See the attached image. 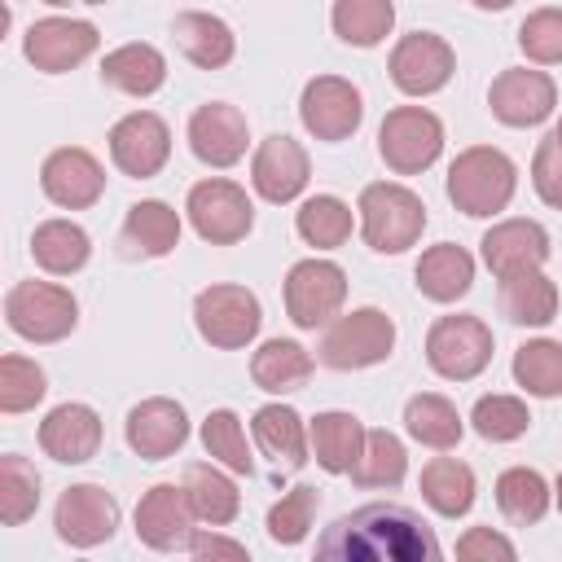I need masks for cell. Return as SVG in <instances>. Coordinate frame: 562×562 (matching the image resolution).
<instances>
[{
	"label": "cell",
	"instance_id": "obj_54",
	"mask_svg": "<svg viewBox=\"0 0 562 562\" xmlns=\"http://www.w3.org/2000/svg\"><path fill=\"white\" fill-rule=\"evenodd\" d=\"M83 4H105V0H83Z\"/></svg>",
	"mask_w": 562,
	"mask_h": 562
},
{
	"label": "cell",
	"instance_id": "obj_44",
	"mask_svg": "<svg viewBox=\"0 0 562 562\" xmlns=\"http://www.w3.org/2000/svg\"><path fill=\"white\" fill-rule=\"evenodd\" d=\"M48 391V378L35 360L26 356H0V413H26L44 400Z\"/></svg>",
	"mask_w": 562,
	"mask_h": 562
},
{
	"label": "cell",
	"instance_id": "obj_53",
	"mask_svg": "<svg viewBox=\"0 0 562 562\" xmlns=\"http://www.w3.org/2000/svg\"><path fill=\"white\" fill-rule=\"evenodd\" d=\"M553 132H558V136H562V119H558V127H553Z\"/></svg>",
	"mask_w": 562,
	"mask_h": 562
},
{
	"label": "cell",
	"instance_id": "obj_13",
	"mask_svg": "<svg viewBox=\"0 0 562 562\" xmlns=\"http://www.w3.org/2000/svg\"><path fill=\"white\" fill-rule=\"evenodd\" d=\"M101 44V31L83 18H40L22 35V53L44 75H66L79 61H88Z\"/></svg>",
	"mask_w": 562,
	"mask_h": 562
},
{
	"label": "cell",
	"instance_id": "obj_48",
	"mask_svg": "<svg viewBox=\"0 0 562 562\" xmlns=\"http://www.w3.org/2000/svg\"><path fill=\"white\" fill-rule=\"evenodd\" d=\"M457 558H518V549H514V540L509 536H501V531H492V527H470L461 540H457Z\"/></svg>",
	"mask_w": 562,
	"mask_h": 562
},
{
	"label": "cell",
	"instance_id": "obj_27",
	"mask_svg": "<svg viewBox=\"0 0 562 562\" xmlns=\"http://www.w3.org/2000/svg\"><path fill=\"white\" fill-rule=\"evenodd\" d=\"M171 35H176V48H180L198 70H220V66H228L233 53H237L233 26H228L224 18H215V13H202V9L176 13Z\"/></svg>",
	"mask_w": 562,
	"mask_h": 562
},
{
	"label": "cell",
	"instance_id": "obj_7",
	"mask_svg": "<svg viewBox=\"0 0 562 562\" xmlns=\"http://www.w3.org/2000/svg\"><path fill=\"white\" fill-rule=\"evenodd\" d=\"M193 325H198V334L211 347L237 351V347L255 342V334L263 325V307H259L255 290L220 281V285L198 290V299H193Z\"/></svg>",
	"mask_w": 562,
	"mask_h": 562
},
{
	"label": "cell",
	"instance_id": "obj_52",
	"mask_svg": "<svg viewBox=\"0 0 562 562\" xmlns=\"http://www.w3.org/2000/svg\"><path fill=\"white\" fill-rule=\"evenodd\" d=\"M44 4H53V9H61V4H70V0H44Z\"/></svg>",
	"mask_w": 562,
	"mask_h": 562
},
{
	"label": "cell",
	"instance_id": "obj_11",
	"mask_svg": "<svg viewBox=\"0 0 562 562\" xmlns=\"http://www.w3.org/2000/svg\"><path fill=\"white\" fill-rule=\"evenodd\" d=\"M299 119L303 127L316 136V140H347L356 136L360 119H364V97L351 79H338V75H316L303 83V97H299Z\"/></svg>",
	"mask_w": 562,
	"mask_h": 562
},
{
	"label": "cell",
	"instance_id": "obj_19",
	"mask_svg": "<svg viewBox=\"0 0 562 562\" xmlns=\"http://www.w3.org/2000/svg\"><path fill=\"white\" fill-rule=\"evenodd\" d=\"M246 145H250V123L237 105L228 101H206L189 114V149L198 162L206 167H233L246 158Z\"/></svg>",
	"mask_w": 562,
	"mask_h": 562
},
{
	"label": "cell",
	"instance_id": "obj_14",
	"mask_svg": "<svg viewBox=\"0 0 562 562\" xmlns=\"http://www.w3.org/2000/svg\"><path fill=\"white\" fill-rule=\"evenodd\" d=\"M53 527H57V540L61 544H70V549H97L119 527V501L101 483H75V487L61 492V501L53 509Z\"/></svg>",
	"mask_w": 562,
	"mask_h": 562
},
{
	"label": "cell",
	"instance_id": "obj_23",
	"mask_svg": "<svg viewBox=\"0 0 562 562\" xmlns=\"http://www.w3.org/2000/svg\"><path fill=\"white\" fill-rule=\"evenodd\" d=\"M483 263L501 277H514V272H531V268H544L549 259V233L536 224V220H501L483 233Z\"/></svg>",
	"mask_w": 562,
	"mask_h": 562
},
{
	"label": "cell",
	"instance_id": "obj_1",
	"mask_svg": "<svg viewBox=\"0 0 562 562\" xmlns=\"http://www.w3.org/2000/svg\"><path fill=\"white\" fill-rule=\"evenodd\" d=\"M439 540L408 505L373 501L342 514L316 540V558L325 562H439Z\"/></svg>",
	"mask_w": 562,
	"mask_h": 562
},
{
	"label": "cell",
	"instance_id": "obj_36",
	"mask_svg": "<svg viewBox=\"0 0 562 562\" xmlns=\"http://www.w3.org/2000/svg\"><path fill=\"white\" fill-rule=\"evenodd\" d=\"M329 26L351 48H373L395 26V0H334Z\"/></svg>",
	"mask_w": 562,
	"mask_h": 562
},
{
	"label": "cell",
	"instance_id": "obj_45",
	"mask_svg": "<svg viewBox=\"0 0 562 562\" xmlns=\"http://www.w3.org/2000/svg\"><path fill=\"white\" fill-rule=\"evenodd\" d=\"M316 487H307V483H299V487H290L272 509H268V540L272 544H299L307 531H312V518H316Z\"/></svg>",
	"mask_w": 562,
	"mask_h": 562
},
{
	"label": "cell",
	"instance_id": "obj_29",
	"mask_svg": "<svg viewBox=\"0 0 562 562\" xmlns=\"http://www.w3.org/2000/svg\"><path fill=\"white\" fill-rule=\"evenodd\" d=\"M101 83L123 97H154L167 83V57L154 44H119L101 61Z\"/></svg>",
	"mask_w": 562,
	"mask_h": 562
},
{
	"label": "cell",
	"instance_id": "obj_8",
	"mask_svg": "<svg viewBox=\"0 0 562 562\" xmlns=\"http://www.w3.org/2000/svg\"><path fill=\"white\" fill-rule=\"evenodd\" d=\"M443 149V123L426 105H395L378 127V154L395 176L426 171Z\"/></svg>",
	"mask_w": 562,
	"mask_h": 562
},
{
	"label": "cell",
	"instance_id": "obj_42",
	"mask_svg": "<svg viewBox=\"0 0 562 562\" xmlns=\"http://www.w3.org/2000/svg\"><path fill=\"white\" fill-rule=\"evenodd\" d=\"M202 448L211 452V461H220L233 474H255V457L246 443V426L233 408H215L202 422Z\"/></svg>",
	"mask_w": 562,
	"mask_h": 562
},
{
	"label": "cell",
	"instance_id": "obj_51",
	"mask_svg": "<svg viewBox=\"0 0 562 562\" xmlns=\"http://www.w3.org/2000/svg\"><path fill=\"white\" fill-rule=\"evenodd\" d=\"M553 501H558V509H562V474H558V483H553Z\"/></svg>",
	"mask_w": 562,
	"mask_h": 562
},
{
	"label": "cell",
	"instance_id": "obj_5",
	"mask_svg": "<svg viewBox=\"0 0 562 562\" xmlns=\"http://www.w3.org/2000/svg\"><path fill=\"white\" fill-rule=\"evenodd\" d=\"M4 325L26 342H61L79 325V303L66 285L18 281L4 294Z\"/></svg>",
	"mask_w": 562,
	"mask_h": 562
},
{
	"label": "cell",
	"instance_id": "obj_15",
	"mask_svg": "<svg viewBox=\"0 0 562 562\" xmlns=\"http://www.w3.org/2000/svg\"><path fill=\"white\" fill-rule=\"evenodd\" d=\"M110 158L123 176L149 180L171 158V132L154 110H132L110 127Z\"/></svg>",
	"mask_w": 562,
	"mask_h": 562
},
{
	"label": "cell",
	"instance_id": "obj_21",
	"mask_svg": "<svg viewBox=\"0 0 562 562\" xmlns=\"http://www.w3.org/2000/svg\"><path fill=\"white\" fill-rule=\"evenodd\" d=\"M123 435H127V448H132L136 457H145V461H167L171 452L184 448V439H189V417H184V408H180L176 400L149 395V400H140V404L127 413Z\"/></svg>",
	"mask_w": 562,
	"mask_h": 562
},
{
	"label": "cell",
	"instance_id": "obj_10",
	"mask_svg": "<svg viewBox=\"0 0 562 562\" xmlns=\"http://www.w3.org/2000/svg\"><path fill=\"white\" fill-rule=\"evenodd\" d=\"M347 303V272L334 259H299L285 272V312L299 329H321Z\"/></svg>",
	"mask_w": 562,
	"mask_h": 562
},
{
	"label": "cell",
	"instance_id": "obj_46",
	"mask_svg": "<svg viewBox=\"0 0 562 562\" xmlns=\"http://www.w3.org/2000/svg\"><path fill=\"white\" fill-rule=\"evenodd\" d=\"M518 48L536 66H558L562 61V9H536L518 26Z\"/></svg>",
	"mask_w": 562,
	"mask_h": 562
},
{
	"label": "cell",
	"instance_id": "obj_33",
	"mask_svg": "<svg viewBox=\"0 0 562 562\" xmlns=\"http://www.w3.org/2000/svg\"><path fill=\"white\" fill-rule=\"evenodd\" d=\"M404 430H408L422 448L448 452V448L461 443L465 422H461V413H457L452 400H443V395H435V391H422V395H413V400L404 404Z\"/></svg>",
	"mask_w": 562,
	"mask_h": 562
},
{
	"label": "cell",
	"instance_id": "obj_25",
	"mask_svg": "<svg viewBox=\"0 0 562 562\" xmlns=\"http://www.w3.org/2000/svg\"><path fill=\"white\" fill-rule=\"evenodd\" d=\"M413 277H417V294L422 299H430V303H457L474 285V255L465 246H457V241H439V246L422 250Z\"/></svg>",
	"mask_w": 562,
	"mask_h": 562
},
{
	"label": "cell",
	"instance_id": "obj_32",
	"mask_svg": "<svg viewBox=\"0 0 562 562\" xmlns=\"http://www.w3.org/2000/svg\"><path fill=\"white\" fill-rule=\"evenodd\" d=\"M501 316L514 325H549L558 316V285L531 268V272H514L501 277Z\"/></svg>",
	"mask_w": 562,
	"mask_h": 562
},
{
	"label": "cell",
	"instance_id": "obj_20",
	"mask_svg": "<svg viewBox=\"0 0 562 562\" xmlns=\"http://www.w3.org/2000/svg\"><path fill=\"white\" fill-rule=\"evenodd\" d=\"M312 180V167H307V149L294 140V136H268L259 140L255 158H250V184L263 202L281 206V202H294Z\"/></svg>",
	"mask_w": 562,
	"mask_h": 562
},
{
	"label": "cell",
	"instance_id": "obj_49",
	"mask_svg": "<svg viewBox=\"0 0 562 562\" xmlns=\"http://www.w3.org/2000/svg\"><path fill=\"white\" fill-rule=\"evenodd\" d=\"M189 553L193 558H246V544L241 540H228L220 531H193Z\"/></svg>",
	"mask_w": 562,
	"mask_h": 562
},
{
	"label": "cell",
	"instance_id": "obj_50",
	"mask_svg": "<svg viewBox=\"0 0 562 562\" xmlns=\"http://www.w3.org/2000/svg\"><path fill=\"white\" fill-rule=\"evenodd\" d=\"M474 9H483V13H501V9H509L514 0H470Z\"/></svg>",
	"mask_w": 562,
	"mask_h": 562
},
{
	"label": "cell",
	"instance_id": "obj_39",
	"mask_svg": "<svg viewBox=\"0 0 562 562\" xmlns=\"http://www.w3.org/2000/svg\"><path fill=\"white\" fill-rule=\"evenodd\" d=\"M294 228H299V237H303L307 246L334 250V246H342V241L351 237V206H347L342 198H334V193H316V198H307V202L299 206Z\"/></svg>",
	"mask_w": 562,
	"mask_h": 562
},
{
	"label": "cell",
	"instance_id": "obj_35",
	"mask_svg": "<svg viewBox=\"0 0 562 562\" xmlns=\"http://www.w3.org/2000/svg\"><path fill=\"white\" fill-rule=\"evenodd\" d=\"M88 255H92V241L75 220H44L31 233V259L53 277L79 272L88 263Z\"/></svg>",
	"mask_w": 562,
	"mask_h": 562
},
{
	"label": "cell",
	"instance_id": "obj_9",
	"mask_svg": "<svg viewBox=\"0 0 562 562\" xmlns=\"http://www.w3.org/2000/svg\"><path fill=\"white\" fill-rule=\"evenodd\" d=\"M184 215H189L193 233L211 246H233L255 228V206H250L246 189L224 176L198 180L184 198Z\"/></svg>",
	"mask_w": 562,
	"mask_h": 562
},
{
	"label": "cell",
	"instance_id": "obj_12",
	"mask_svg": "<svg viewBox=\"0 0 562 562\" xmlns=\"http://www.w3.org/2000/svg\"><path fill=\"white\" fill-rule=\"evenodd\" d=\"M391 83L404 92V97H430L439 88H448L452 70H457V53L443 35L435 31H413L404 35L395 48H391Z\"/></svg>",
	"mask_w": 562,
	"mask_h": 562
},
{
	"label": "cell",
	"instance_id": "obj_26",
	"mask_svg": "<svg viewBox=\"0 0 562 562\" xmlns=\"http://www.w3.org/2000/svg\"><path fill=\"white\" fill-rule=\"evenodd\" d=\"M364 422L356 413H342V408H329V413H316L312 426H307V439H312V457L325 474H351L360 452H364Z\"/></svg>",
	"mask_w": 562,
	"mask_h": 562
},
{
	"label": "cell",
	"instance_id": "obj_17",
	"mask_svg": "<svg viewBox=\"0 0 562 562\" xmlns=\"http://www.w3.org/2000/svg\"><path fill=\"white\" fill-rule=\"evenodd\" d=\"M40 189L61 211H88L105 193V171L83 145H61L40 167Z\"/></svg>",
	"mask_w": 562,
	"mask_h": 562
},
{
	"label": "cell",
	"instance_id": "obj_16",
	"mask_svg": "<svg viewBox=\"0 0 562 562\" xmlns=\"http://www.w3.org/2000/svg\"><path fill=\"white\" fill-rule=\"evenodd\" d=\"M198 514L184 496V483H154L140 501H136V540L158 549V553H176V549H189L193 540V527Z\"/></svg>",
	"mask_w": 562,
	"mask_h": 562
},
{
	"label": "cell",
	"instance_id": "obj_37",
	"mask_svg": "<svg viewBox=\"0 0 562 562\" xmlns=\"http://www.w3.org/2000/svg\"><path fill=\"white\" fill-rule=\"evenodd\" d=\"M549 501H553V492H549L544 474L531 470V465H509V470L496 479V505H501V514H505L514 527L540 522V518L549 514Z\"/></svg>",
	"mask_w": 562,
	"mask_h": 562
},
{
	"label": "cell",
	"instance_id": "obj_40",
	"mask_svg": "<svg viewBox=\"0 0 562 562\" xmlns=\"http://www.w3.org/2000/svg\"><path fill=\"white\" fill-rule=\"evenodd\" d=\"M408 474V452L400 443V435L391 430H369L364 435V452L351 470V479L360 487H400Z\"/></svg>",
	"mask_w": 562,
	"mask_h": 562
},
{
	"label": "cell",
	"instance_id": "obj_47",
	"mask_svg": "<svg viewBox=\"0 0 562 562\" xmlns=\"http://www.w3.org/2000/svg\"><path fill=\"white\" fill-rule=\"evenodd\" d=\"M531 184H536V193H540L544 206H558V211H562V136H558V132H549V136L536 145Z\"/></svg>",
	"mask_w": 562,
	"mask_h": 562
},
{
	"label": "cell",
	"instance_id": "obj_30",
	"mask_svg": "<svg viewBox=\"0 0 562 562\" xmlns=\"http://www.w3.org/2000/svg\"><path fill=\"white\" fill-rule=\"evenodd\" d=\"M233 474V470H228ZM215 461H189L184 465V496L206 527H228L241 514V492Z\"/></svg>",
	"mask_w": 562,
	"mask_h": 562
},
{
	"label": "cell",
	"instance_id": "obj_24",
	"mask_svg": "<svg viewBox=\"0 0 562 562\" xmlns=\"http://www.w3.org/2000/svg\"><path fill=\"white\" fill-rule=\"evenodd\" d=\"M119 246L127 259H162L180 246V215L162 198H145L127 206V220L119 228Z\"/></svg>",
	"mask_w": 562,
	"mask_h": 562
},
{
	"label": "cell",
	"instance_id": "obj_6",
	"mask_svg": "<svg viewBox=\"0 0 562 562\" xmlns=\"http://www.w3.org/2000/svg\"><path fill=\"white\" fill-rule=\"evenodd\" d=\"M395 347V321L382 307H356L347 316H338L325 338H321V364L351 373V369H369L382 364Z\"/></svg>",
	"mask_w": 562,
	"mask_h": 562
},
{
	"label": "cell",
	"instance_id": "obj_38",
	"mask_svg": "<svg viewBox=\"0 0 562 562\" xmlns=\"http://www.w3.org/2000/svg\"><path fill=\"white\" fill-rule=\"evenodd\" d=\"M514 382L527 395L553 400L562 395V342L558 338H531L514 351Z\"/></svg>",
	"mask_w": 562,
	"mask_h": 562
},
{
	"label": "cell",
	"instance_id": "obj_18",
	"mask_svg": "<svg viewBox=\"0 0 562 562\" xmlns=\"http://www.w3.org/2000/svg\"><path fill=\"white\" fill-rule=\"evenodd\" d=\"M487 105L505 127H536L553 114L558 105V88L544 70H527V66H509L492 79L487 88Z\"/></svg>",
	"mask_w": 562,
	"mask_h": 562
},
{
	"label": "cell",
	"instance_id": "obj_4",
	"mask_svg": "<svg viewBox=\"0 0 562 562\" xmlns=\"http://www.w3.org/2000/svg\"><path fill=\"white\" fill-rule=\"evenodd\" d=\"M492 325L470 312L439 316L426 334V364L448 382H470L492 364Z\"/></svg>",
	"mask_w": 562,
	"mask_h": 562
},
{
	"label": "cell",
	"instance_id": "obj_31",
	"mask_svg": "<svg viewBox=\"0 0 562 562\" xmlns=\"http://www.w3.org/2000/svg\"><path fill=\"white\" fill-rule=\"evenodd\" d=\"M250 378L259 391L268 395H290V391H303L307 378H312V356L303 342L294 338H268L255 356H250Z\"/></svg>",
	"mask_w": 562,
	"mask_h": 562
},
{
	"label": "cell",
	"instance_id": "obj_2",
	"mask_svg": "<svg viewBox=\"0 0 562 562\" xmlns=\"http://www.w3.org/2000/svg\"><path fill=\"white\" fill-rule=\"evenodd\" d=\"M514 189H518V167L496 145H470L448 167V198L470 220H487L505 211L514 202Z\"/></svg>",
	"mask_w": 562,
	"mask_h": 562
},
{
	"label": "cell",
	"instance_id": "obj_34",
	"mask_svg": "<svg viewBox=\"0 0 562 562\" xmlns=\"http://www.w3.org/2000/svg\"><path fill=\"white\" fill-rule=\"evenodd\" d=\"M422 501L439 518H461L474 505V470L457 457H430L422 465Z\"/></svg>",
	"mask_w": 562,
	"mask_h": 562
},
{
	"label": "cell",
	"instance_id": "obj_3",
	"mask_svg": "<svg viewBox=\"0 0 562 562\" xmlns=\"http://www.w3.org/2000/svg\"><path fill=\"white\" fill-rule=\"evenodd\" d=\"M360 233H364V246L378 250V255H404L408 246L422 241V228H426V206L413 189L395 184V180H373L360 189Z\"/></svg>",
	"mask_w": 562,
	"mask_h": 562
},
{
	"label": "cell",
	"instance_id": "obj_43",
	"mask_svg": "<svg viewBox=\"0 0 562 562\" xmlns=\"http://www.w3.org/2000/svg\"><path fill=\"white\" fill-rule=\"evenodd\" d=\"M470 426L487 439V443H514L527 435L531 413L518 395H479L470 408Z\"/></svg>",
	"mask_w": 562,
	"mask_h": 562
},
{
	"label": "cell",
	"instance_id": "obj_28",
	"mask_svg": "<svg viewBox=\"0 0 562 562\" xmlns=\"http://www.w3.org/2000/svg\"><path fill=\"white\" fill-rule=\"evenodd\" d=\"M250 435H255L259 452L272 457L277 465H285V470L307 465L312 439H307L303 417H299L290 404H263V408H255V417H250Z\"/></svg>",
	"mask_w": 562,
	"mask_h": 562
},
{
	"label": "cell",
	"instance_id": "obj_22",
	"mask_svg": "<svg viewBox=\"0 0 562 562\" xmlns=\"http://www.w3.org/2000/svg\"><path fill=\"white\" fill-rule=\"evenodd\" d=\"M101 417H97V408H88V404H57V408H48V417L40 422V448H44V457H53V461H61V465H83V461H92L97 452H101Z\"/></svg>",
	"mask_w": 562,
	"mask_h": 562
},
{
	"label": "cell",
	"instance_id": "obj_41",
	"mask_svg": "<svg viewBox=\"0 0 562 562\" xmlns=\"http://www.w3.org/2000/svg\"><path fill=\"white\" fill-rule=\"evenodd\" d=\"M40 509V474L26 457L4 452L0 457V522L22 527Z\"/></svg>",
	"mask_w": 562,
	"mask_h": 562
}]
</instances>
